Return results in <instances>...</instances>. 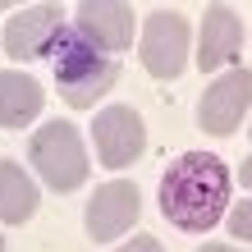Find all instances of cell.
I'll use <instances>...</instances> for the list:
<instances>
[{
  "mask_svg": "<svg viewBox=\"0 0 252 252\" xmlns=\"http://www.w3.org/2000/svg\"><path fill=\"white\" fill-rule=\"evenodd\" d=\"M229 206V170L211 152H188L160 179V211L184 234H206Z\"/></svg>",
  "mask_w": 252,
  "mask_h": 252,
  "instance_id": "6da1fadb",
  "label": "cell"
},
{
  "mask_svg": "<svg viewBox=\"0 0 252 252\" xmlns=\"http://www.w3.org/2000/svg\"><path fill=\"white\" fill-rule=\"evenodd\" d=\"M51 69H55V87L69 101V110H87L120 83V64L115 55H101L92 41L78 37V28H64L51 46Z\"/></svg>",
  "mask_w": 252,
  "mask_h": 252,
  "instance_id": "7a4b0ae2",
  "label": "cell"
},
{
  "mask_svg": "<svg viewBox=\"0 0 252 252\" xmlns=\"http://www.w3.org/2000/svg\"><path fill=\"white\" fill-rule=\"evenodd\" d=\"M28 156H32V165L37 174L46 179V188L55 192H69V188H78L87 179V147L78 138V128H73L69 120H51V124H41L32 133V147H28Z\"/></svg>",
  "mask_w": 252,
  "mask_h": 252,
  "instance_id": "3957f363",
  "label": "cell"
},
{
  "mask_svg": "<svg viewBox=\"0 0 252 252\" xmlns=\"http://www.w3.org/2000/svg\"><path fill=\"white\" fill-rule=\"evenodd\" d=\"M252 106V69H229L202 92L197 101V128L211 138H229L243 124V115Z\"/></svg>",
  "mask_w": 252,
  "mask_h": 252,
  "instance_id": "277c9868",
  "label": "cell"
},
{
  "mask_svg": "<svg viewBox=\"0 0 252 252\" xmlns=\"http://www.w3.org/2000/svg\"><path fill=\"white\" fill-rule=\"evenodd\" d=\"M142 64L152 78H179L188 64V23L179 9H156L142 23Z\"/></svg>",
  "mask_w": 252,
  "mask_h": 252,
  "instance_id": "5b68a950",
  "label": "cell"
},
{
  "mask_svg": "<svg viewBox=\"0 0 252 252\" xmlns=\"http://www.w3.org/2000/svg\"><path fill=\"white\" fill-rule=\"evenodd\" d=\"M92 147H96L101 165H110V170L133 165V160L142 156V147H147V124H142V115L128 110V106H106V110L92 120Z\"/></svg>",
  "mask_w": 252,
  "mask_h": 252,
  "instance_id": "8992f818",
  "label": "cell"
},
{
  "mask_svg": "<svg viewBox=\"0 0 252 252\" xmlns=\"http://www.w3.org/2000/svg\"><path fill=\"white\" fill-rule=\"evenodd\" d=\"M73 28H78L83 41H92L101 55H115V51H128L133 41V28H138V9L124 5V0H83L73 9Z\"/></svg>",
  "mask_w": 252,
  "mask_h": 252,
  "instance_id": "52a82bcc",
  "label": "cell"
},
{
  "mask_svg": "<svg viewBox=\"0 0 252 252\" xmlns=\"http://www.w3.org/2000/svg\"><path fill=\"white\" fill-rule=\"evenodd\" d=\"M142 211V197H138V184H128V179H115V184H101L92 192V202H87V239H96V243H110V239H120V234L133 229V220H138Z\"/></svg>",
  "mask_w": 252,
  "mask_h": 252,
  "instance_id": "ba28073f",
  "label": "cell"
},
{
  "mask_svg": "<svg viewBox=\"0 0 252 252\" xmlns=\"http://www.w3.org/2000/svg\"><path fill=\"white\" fill-rule=\"evenodd\" d=\"M64 32V9L60 5H28L5 23V55L9 60H37L51 55L55 37Z\"/></svg>",
  "mask_w": 252,
  "mask_h": 252,
  "instance_id": "9c48e42d",
  "label": "cell"
},
{
  "mask_svg": "<svg viewBox=\"0 0 252 252\" xmlns=\"http://www.w3.org/2000/svg\"><path fill=\"white\" fill-rule=\"evenodd\" d=\"M243 51V23L229 5H206L202 14V46H197V64L206 73H216L220 64H234Z\"/></svg>",
  "mask_w": 252,
  "mask_h": 252,
  "instance_id": "30bf717a",
  "label": "cell"
},
{
  "mask_svg": "<svg viewBox=\"0 0 252 252\" xmlns=\"http://www.w3.org/2000/svg\"><path fill=\"white\" fill-rule=\"evenodd\" d=\"M46 106V92L32 73H19V69H5L0 73V124L5 128H23L32 124V115Z\"/></svg>",
  "mask_w": 252,
  "mask_h": 252,
  "instance_id": "8fae6325",
  "label": "cell"
},
{
  "mask_svg": "<svg viewBox=\"0 0 252 252\" xmlns=\"http://www.w3.org/2000/svg\"><path fill=\"white\" fill-rule=\"evenodd\" d=\"M32 211H37V188L28 179V170L14 165V160H0V220L23 225Z\"/></svg>",
  "mask_w": 252,
  "mask_h": 252,
  "instance_id": "7c38bea8",
  "label": "cell"
},
{
  "mask_svg": "<svg viewBox=\"0 0 252 252\" xmlns=\"http://www.w3.org/2000/svg\"><path fill=\"white\" fill-rule=\"evenodd\" d=\"M229 234L252 243V202H239V206L229 211Z\"/></svg>",
  "mask_w": 252,
  "mask_h": 252,
  "instance_id": "4fadbf2b",
  "label": "cell"
},
{
  "mask_svg": "<svg viewBox=\"0 0 252 252\" xmlns=\"http://www.w3.org/2000/svg\"><path fill=\"white\" fill-rule=\"evenodd\" d=\"M115 252H160V243L152 239V234H138V239H128L124 248H115Z\"/></svg>",
  "mask_w": 252,
  "mask_h": 252,
  "instance_id": "5bb4252c",
  "label": "cell"
},
{
  "mask_svg": "<svg viewBox=\"0 0 252 252\" xmlns=\"http://www.w3.org/2000/svg\"><path fill=\"white\" fill-rule=\"evenodd\" d=\"M239 184H243V188H252V156L239 165Z\"/></svg>",
  "mask_w": 252,
  "mask_h": 252,
  "instance_id": "9a60e30c",
  "label": "cell"
},
{
  "mask_svg": "<svg viewBox=\"0 0 252 252\" xmlns=\"http://www.w3.org/2000/svg\"><path fill=\"white\" fill-rule=\"evenodd\" d=\"M197 252H239V248H229V243H202Z\"/></svg>",
  "mask_w": 252,
  "mask_h": 252,
  "instance_id": "2e32d148",
  "label": "cell"
},
{
  "mask_svg": "<svg viewBox=\"0 0 252 252\" xmlns=\"http://www.w3.org/2000/svg\"><path fill=\"white\" fill-rule=\"evenodd\" d=\"M0 252H5V239H0Z\"/></svg>",
  "mask_w": 252,
  "mask_h": 252,
  "instance_id": "e0dca14e",
  "label": "cell"
}]
</instances>
